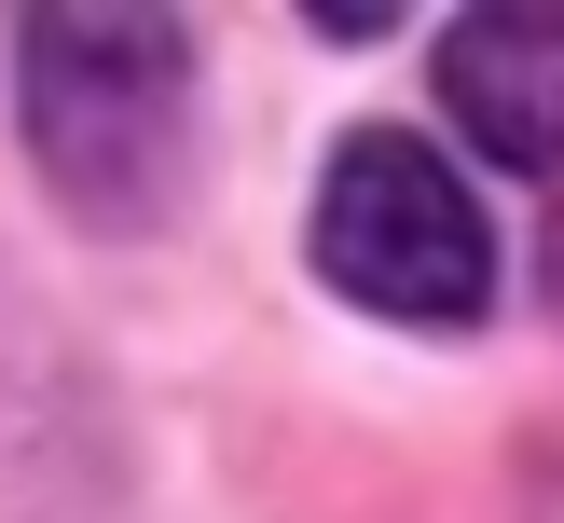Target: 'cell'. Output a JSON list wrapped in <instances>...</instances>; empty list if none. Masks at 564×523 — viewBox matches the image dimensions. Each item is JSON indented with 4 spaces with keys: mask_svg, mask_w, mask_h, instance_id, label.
Returning a JSON list of instances; mask_svg holds the SVG:
<instances>
[{
    "mask_svg": "<svg viewBox=\"0 0 564 523\" xmlns=\"http://www.w3.org/2000/svg\"><path fill=\"white\" fill-rule=\"evenodd\" d=\"M317 275L372 317L413 330H468L496 303V235H482V193L400 124H358L317 179Z\"/></svg>",
    "mask_w": 564,
    "mask_h": 523,
    "instance_id": "2",
    "label": "cell"
},
{
    "mask_svg": "<svg viewBox=\"0 0 564 523\" xmlns=\"http://www.w3.org/2000/svg\"><path fill=\"white\" fill-rule=\"evenodd\" d=\"M441 110L482 138L510 179L564 165V0H496L441 28Z\"/></svg>",
    "mask_w": 564,
    "mask_h": 523,
    "instance_id": "3",
    "label": "cell"
},
{
    "mask_svg": "<svg viewBox=\"0 0 564 523\" xmlns=\"http://www.w3.org/2000/svg\"><path fill=\"white\" fill-rule=\"evenodd\" d=\"M28 152L83 220H152L180 179L193 42L165 14H28Z\"/></svg>",
    "mask_w": 564,
    "mask_h": 523,
    "instance_id": "1",
    "label": "cell"
}]
</instances>
